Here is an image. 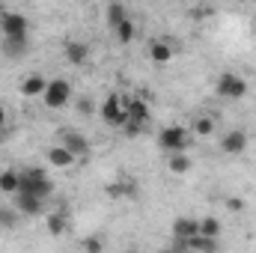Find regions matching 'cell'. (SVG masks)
I'll list each match as a JSON object with an SVG mask.
<instances>
[{"label": "cell", "mask_w": 256, "mask_h": 253, "mask_svg": "<svg viewBox=\"0 0 256 253\" xmlns=\"http://www.w3.org/2000/svg\"><path fill=\"white\" fill-rule=\"evenodd\" d=\"M191 143V131L182 126H167L158 131V146L164 152H185Z\"/></svg>", "instance_id": "cell-2"}, {"label": "cell", "mask_w": 256, "mask_h": 253, "mask_svg": "<svg viewBox=\"0 0 256 253\" xmlns=\"http://www.w3.org/2000/svg\"><path fill=\"white\" fill-rule=\"evenodd\" d=\"M194 232H200L196 218H176L173 220V238H191Z\"/></svg>", "instance_id": "cell-15"}, {"label": "cell", "mask_w": 256, "mask_h": 253, "mask_svg": "<svg viewBox=\"0 0 256 253\" xmlns=\"http://www.w3.org/2000/svg\"><path fill=\"white\" fill-rule=\"evenodd\" d=\"M167 170H170L173 176H185V173L191 170V158H188L185 152H170V158H167Z\"/></svg>", "instance_id": "cell-17"}, {"label": "cell", "mask_w": 256, "mask_h": 253, "mask_svg": "<svg viewBox=\"0 0 256 253\" xmlns=\"http://www.w3.org/2000/svg\"><path fill=\"white\" fill-rule=\"evenodd\" d=\"M60 140H63V146L74 155V158H90V140L84 137V134H78V131H72V128H63L60 131Z\"/></svg>", "instance_id": "cell-8"}, {"label": "cell", "mask_w": 256, "mask_h": 253, "mask_svg": "<svg viewBox=\"0 0 256 253\" xmlns=\"http://www.w3.org/2000/svg\"><path fill=\"white\" fill-rule=\"evenodd\" d=\"M45 86H48V80H45L42 74H27V78L21 80V86H18V90H21V96H24V98H36V96H42V92H45Z\"/></svg>", "instance_id": "cell-13"}, {"label": "cell", "mask_w": 256, "mask_h": 253, "mask_svg": "<svg viewBox=\"0 0 256 253\" xmlns=\"http://www.w3.org/2000/svg\"><path fill=\"white\" fill-rule=\"evenodd\" d=\"M66 230H68V220H66V214H60V212L48 214V232H51V236H63Z\"/></svg>", "instance_id": "cell-24"}, {"label": "cell", "mask_w": 256, "mask_h": 253, "mask_svg": "<svg viewBox=\"0 0 256 253\" xmlns=\"http://www.w3.org/2000/svg\"><path fill=\"white\" fill-rule=\"evenodd\" d=\"M0 33L3 36H27L30 21L21 12H0Z\"/></svg>", "instance_id": "cell-6"}, {"label": "cell", "mask_w": 256, "mask_h": 253, "mask_svg": "<svg viewBox=\"0 0 256 253\" xmlns=\"http://www.w3.org/2000/svg\"><path fill=\"white\" fill-rule=\"evenodd\" d=\"M173 54H176V48H173L167 39H152V42H149V60L155 66H167L173 60Z\"/></svg>", "instance_id": "cell-11"}, {"label": "cell", "mask_w": 256, "mask_h": 253, "mask_svg": "<svg viewBox=\"0 0 256 253\" xmlns=\"http://www.w3.org/2000/svg\"><path fill=\"white\" fill-rule=\"evenodd\" d=\"M15 208H18L24 218H36V214L45 212V200L36 196V194H30V190H18V194H15Z\"/></svg>", "instance_id": "cell-7"}, {"label": "cell", "mask_w": 256, "mask_h": 253, "mask_svg": "<svg viewBox=\"0 0 256 253\" xmlns=\"http://www.w3.org/2000/svg\"><path fill=\"white\" fill-rule=\"evenodd\" d=\"M220 152H224V155H242V152H248V134H244L242 128L226 131V134L220 137Z\"/></svg>", "instance_id": "cell-9"}, {"label": "cell", "mask_w": 256, "mask_h": 253, "mask_svg": "<svg viewBox=\"0 0 256 253\" xmlns=\"http://www.w3.org/2000/svg\"><path fill=\"white\" fill-rule=\"evenodd\" d=\"M122 18H128L126 3H120V0H110V3H108V9H104V21H108L110 27H116Z\"/></svg>", "instance_id": "cell-19"}, {"label": "cell", "mask_w": 256, "mask_h": 253, "mask_svg": "<svg viewBox=\"0 0 256 253\" xmlns=\"http://www.w3.org/2000/svg\"><path fill=\"white\" fill-rule=\"evenodd\" d=\"M200 232H202V236H208V238H220V220H218V218H212V214H208V218H202V220H200Z\"/></svg>", "instance_id": "cell-23"}, {"label": "cell", "mask_w": 256, "mask_h": 253, "mask_svg": "<svg viewBox=\"0 0 256 253\" xmlns=\"http://www.w3.org/2000/svg\"><path fill=\"white\" fill-rule=\"evenodd\" d=\"M18 214H21L18 208H6V206H0V230H6V232L15 230V226H18Z\"/></svg>", "instance_id": "cell-22"}, {"label": "cell", "mask_w": 256, "mask_h": 253, "mask_svg": "<svg viewBox=\"0 0 256 253\" xmlns=\"http://www.w3.org/2000/svg\"><path fill=\"white\" fill-rule=\"evenodd\" d=\"M122 104H126L128 120H137V122H149V120H152V110H149L146 98H137V96H131V98H122Z\"/></svg>", "instance_id": "cell-12"}, {"label": "cell", "mask_w": 256, "mask_h": 253, "mask_svg": "<svg viewBox=\"0 0 256 253\" xmlns=\"http://www.w3.org/2000/svg\"><path fill=\"white\" fill-rule=\"evenodd\" d=\"M80 248H84L86 253H102V250H104V238H86Z\"/></svg>", "instance_id": "cell-25"}, {"label": "cell", "mask_w": 256, "mask_h": 253, "mask_svg": "<svg viewBox=\"0 0 256 253\" xmlns=\"http://www.w3.org/2000/svg\"><path fill=\"white\" fill-rule=\"evenodd\" d=\"M114 33H116V42H120V45H128V42H134L137 27H134V21H131V18H122V21L114 27Z\"/></svg>", "instance_id": "cell-20"}, {"label": "cell", "mask_w": 256, "mask_h": 253, "mask_svg": "<svg viewBox=\"0 0 256 253\" xmlns=\"http://www.w3.org/2000/svg\"><path fill=\"white\" fill-rule=\"evenodd\" d=\"M48 161H51L54 167H63V170H66V167H72L78 158H74V155L66 149L63 143H60V146H51V149H48Z\"/></svg>", "instance_id": "cell-16"}, {"label": "cell", "mask_w": 256, "mask_h": 253, "mask_svg": "<svg viewBox=\"0 0 256 253\" xmlns=\"http://www.w3.org/2000/svg\"><path fill=\"white\" fill-rule=\"evenodd\" d=\"M98 114H102V120H104L108 126H114V128H122V122L128 120L126 104H122V96H120V92H110V96L104 98V104L98 108Z\"/></svg>", "instance_id": "cell-5"}, {"label": "cell", "mask_w": 256, "mask_h": 253, "mask_svg": "<svg viewBox=\"0 0 256 253\" xmlns=\"http://www.w3.org/2000/svg\"><path fill=\"white\" fill-rule=\"evenodd\" d=\"M191 134H200V137H212V134H214V120L200 114V116H196V120L191 122Z\"/></svg>", "instance_id": "cell-21"}, {"label": "cell", "mask_w": 256, "mask_h": 253, "mask_svg": "<svg viewBox=\"0 0 256 253\" xmlns=\"http://www.w3.org/2000/svg\"><path fill=\"white\" fill-rule=\"evenodd\" d=\"M218 96H224V98H232V102H238V98H244L248 96V80L242 78V74H236V72H220V78H218Z\"/></svg>", "instance_id": "cell-3"}, {"label": "cell", "mask_w": 256, "mask_h": 253, "mask_svg": "<svg viewBox=\"0 0 256 253\" xmlns=\"http://www.w3.org/2000/svg\"><path fill=\"white\" fill-rule=\"evenodd\" d=\"M78 110H80L84 116H90V114L96 110V104H92V98H86V96H84V98H78Z\"/></svg>", "instance_id": "cell-27"}, {"label": "cell", "mask_w": 256, "mask_h": 253, "mask_svg": "<svg viewBox=\"0 0 256 253\" xmlns=\"http://www.w3.org/2000/svg\"><path fill=\"white\" fill-rule=\"evenodd\" d=\"M21 190H30V194H36V196L48 200V196L54 194V182H51V176H48L45 170L30 167V170L21 173Z\"/></svg>", "instance_id": "cell-1"}, {"label": "cell", "mask_w": 256, "mask_h": 253, "mask_svg": "<svg viewBox=\"0 0 256 253\" xmlns=\"http://www.w3.org/2000/svg\"><path fill=\"white\" fill-rule=\"evenodd\" d=\"M21 190V173L0 170V194H18Z\"/></svg>", "instance_id": "cell-18"}, {"label": "cell", "mask_w": 256, "mask_h": 253, "mask_svg": "<svg viewBox=\"0 0 256 253\" xmlns=\"http://www.w3.org/2000/svg\"><path fill=\"white\" fill-rule=\"evenodd\" d=\"M143 126H146V122H137V120H126V122H122V131H126L128 137H137V134L143 131Z\"/></svg>", "instance_id": "cell-26"}, {"label": "cell", "mask_w": 256, "mask_h": 253, "mask_svg": "<svg viewBox=\"0 0 256 253\" xmlns=\"http://www.w3.org/2000/svg\"><path fill=\"white\" fill-rule=\"evenodd\" d=\"M6 122H9V114H6V108L0 104V128H6Z\"/></svg>", "instance_id": "cell-29"}, {"label": "cell", "mask_w": 256, "mask_h": 253, "mask_svg": "<svg viewBox=\"0 0 256 253\" xmlns=\"http://www.w3.org/2000/svg\"><path fill=\"white\" fill-rule=\"evenodd\" d=\"M42 98H45V108L60 110L63 104H68V98H72V84H68L66 78H54V80H48Z\"/></svg>", "instance_id": "cell-4"}, {"label": "cell", "mask_w": 256, "mask_h": 253, "mask_svg": "<svg viewBox=\"0 0 256 253\" xmlns=\"http://www.w3.org/2000/svg\"><path fill=\"white\" fill-rule=\"evenodd\" d=\"M226 208H230V212H242V208H244V202H242L238 196H230V200H226Z\"/></svg>", "instance_id": "cell-28"}, {"label": "cell", "mask_w": 256, "mask_h": 253, "mask_svg": "<svg viewBox=\"0 0 256 253\" xmlns=\"http://www.w3.org/2000/svg\"><path fill=\"white\" fill-rule=\"evenodd\" d=\"M63 54H66V63L84 66L86 60H90V45L80 42V39H68V42L63 45Z\"/></svg>", "instance_id": "cell-10"}, {"label": "cell", "mask_w": 256, "mask_h": 253, "mask_svg": "<svg viewBox=\"0 0 256 253\" xmlns=\"http://www.w3.org/2000/svg\"><path fill=\"white\" fill-rule=\"evenodd\" d=\"M27 48H30L27 36H3V54L6 57H24Z\"/></svg>", "instance_id": "cell-14"}]
</instances>
